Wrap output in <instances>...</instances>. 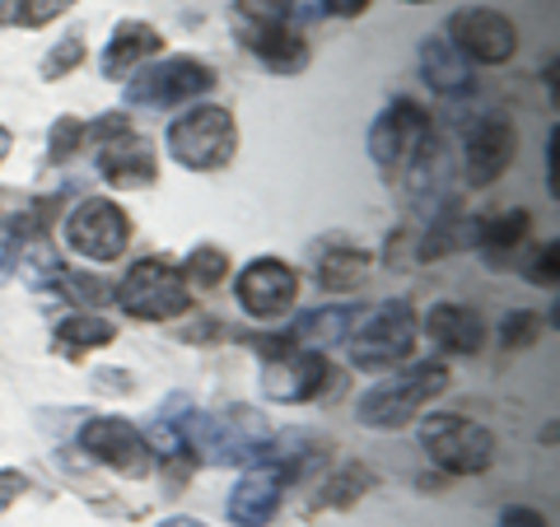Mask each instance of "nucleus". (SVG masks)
Segmentation results:
<instances>
[{
  "mask_svg": "<svg viewBox=\"0 0 560 527\" xmlns=\"http://www.w3.org/2000/svg\"><path fill=\"white\" fill-rule=\"evenodd\" d=\"M444 388H448V368L440 360H425V364L407 368V374L370 388L360 397L355 415H360V425H370V430H401V425H411V420L425 411V401L440 397Z\"/></svg>",
  "mask_w": 560,
  "mask_h": 527,
  "instance_id": "1",
  "label": "nucleus"
},
{
  "mask_svg": "<svg viewBox=\"0 0 560 527\" xmlns=\"http://www.w3.org/2000/svg\"><path fill=\"white\" fill-rule=\"evenodd\" d=\"M238 150V127H234V113L230 108H191L168 127V154L191 173H215L234 160Z\"/></svg>",
  "mask_w": 560,
  "mask_h": 527,
  "instance_id": "2",
  "label": "nucleus"
},
{
  "mask_svg": "<svg viewBox=\"0 0 560 527\" xmlns=\"http://www.w3.org/2000/svg\"><path fill=\"white\" fill-rule=\"evenodd\" d=\"M267 420H261L253 407H224L215 415H191L183 430V444L197 448L201 462H243L257 458V448L267 444Z\"/></svg>",
  "mask_w": 560,
  "mask_h": 527,
  "instance_id": "3",
  "label": "nucleus"
},
{
  "mask_svg": "<svg viewBox=\"0 0 560 527\" xmlns=\"http://www.w3.org/2000/svg\"><path fill=\"white\" fill-rule=\"evenodd\" d=\"M117 304L140 323H168V318H178V313H187L191 290H187V280H183V271L173 267V261L145 257V261H136V267L121 276Z\"/></svg>",
  "mask_w": 560,
  "mask_h": 527,
  "instance_id": "4",
  "label": "nucleus"
},
{
  "mask_svg": "<svg viewBox=\"0 0 560 527\" xmlns=\"http://www.w3.org/2000/svg\"><path fill=\"white\" fill-rule=\"evenodd\" d=\"M420 444H425L430 458L444 471H453V477H477V471L495 462V438H490V430H481L477 420H463L453 411L430 415L425 425H420Z\"/></svg>",
  "mask_w": 560,
  "mask_h": 527,
  "instance_id": "5",
  "label": "nucleus"
},
{
  "mask_svg": "<svg viewBox=\"0 0 560 527\" xmlns=\"http://www.w3.org/2000/svg\"><path fill=\"white\" fill-rule=\"evenodd\" d=\"M257 346L267 350V368H261V393L280 407H300V401H313L318 393H327L331 383V364L318 355V350L304 346H267L257 337Z\"/></svg>",
  "mask_w": 560,
  "mask_h": 527,
  "instance_id": "6",
  "label": "nucleus"
},
{
  "mask_svg": "<svg viewBox=\"0 0 560 527\" xmlns=\"http://www.w3.org/2000/svg\"><path fill=\"white\" fill-rule=\"evenodd\" d=\"M215 90V70L197 57H168L160 66L140 70V75L127 84V103L136 108H178V103H191Z\"/></svg>",
  "mask_w": 560,
  "mask_h": 527,
  "instance_id": "7",
  "label": "nucleus"
},
{
  "mask_svg": "<svg viewBox=\"0 0 560 527\" xmlns=\"http://www.w3.org/2000/svg\"><path fill=\"white\" fill-rule=\"evenodd\" d=\"M66 243L84 261H117L121 253H127V243H131V220H127V210H121L117 201L90 197V201H80L75 210H70Z\"/></svg>",
  "mask_w": 560,
  "mask_h": 527,
  "instance_id": "8",
  "label": "nucleus"
},
{
  "mask_svg": "<svg viewBox=\"0 0 560 527\" xmlns=\"http://www.w3.org/2000/svg\"><path fill=\"white\" fill-rule=\"evenodd\" d=\"M416 346V313L407 298L378 304L370 318L355 327V364L360 368H393L397 360H407Z\"/></svg>",
  "mask_w": 560,
  "mask_h": 527,
  "instance_id": "9",
  "label": "nucleus"
},
{
  "mask_svg": "<svg viewBox=\"0 0 560 527\" xmlns=\"http://www.w3.org/2000/svg\"><path fill=\"white\" fill-rule=\"evenodd\" d=\"M80 444L94 462L121 471V477H145L154 467V448L145 444L131 420H117V415H98V420H84L80 425Z\"/></svg>",
  "mask_w": 560,
  "mask_h": 527,
  "instance_id": "10",
  "label": "nucleus"
},
{
  "mask_svg": "<svg viewBox=\"0 0 560 527\" xmlns=\"http://www.w3.org/2000/svg\"><path fill=\"white\" fill-rule=\"evenodd\" d=\"M234 294L248 318L257 323H276L294 308V294H300V276H294L280 257H257L243 267V276L234 280Z\"/></svg>",
  "mask_w": 560,
  "mask_h": 527,
  "instance_id": "11",
  "label": "nucleus"
},
{
  "mask_svg": "<svg viewBox=\"0 0 560 527\" xmlns=\"http://www.w3.org/2000/svg\"><path fill=\"white\" fill-rule=\"evenodd\" d=\"M514 150H518V136H514V121L500 117V113H486L471 121V131L463 140V178L467 187H490L495 178H504V168L514 164Z\"/></svg>",
  "mask_w": 560,
  "mask_h": 527,
  "instance_id": "12",
  "label": "nucleus"
},
{
  "mask_svg": "<svg viewBox=\"0 0 560 527\" xmlns=\"http://www.w3.org/2000/svg\"><path fill=\"white\" fill-rule=\"evenodd\" d=\"M448 33H453L448 43L458 47L467 61H477V66H500V61H510L514 47H518L514 20H504L500 10H486V5L458 10V14L448 20Z\"/></svg>",
  "mask_w": 560,
  "mask_h": 527,
  "instance_id": "13",
  "label": "nucleus"
},
{
  "mask_svg": "<svg viewBox=\"0 0 560 527\" xmlns=\"http://www.w3.org/2000/svg\"><path fill=\"white\" fill-rule=\"evenodd\" d=\"M425 140H430V113L411 98H397L370 127V154L378 168H397V164H407L411 154L425 150Z\"/></svg>",
  "mask_w": 560,
  "mask_h": 527,
  "instance_id": "14",
  "label": "nucleus"
},
{
  "mask_svg": "<svg viewBox=\"0 0 560 527\" xmlns=\"http://www.w3.org/2000/svg\"><path fill=\"white\" fill-rule=\"evenodd\" d=\"M94 145H98V173L113 187H150L160 178V160H154V150L145 140L131 136V127L117 136H103Z\"/></svg>",
  "mask_w": 560,
  "mask_h": 527,
  "instance_id": "15",
  "label": "nucleus"
},
{
  "mask_svg": "<svg viewBox=\"0 0 560 527\" xmlns=\"http://www.w3.org/2000/svg\"><path fill=\"white\" fill-rule=\"evenodd\" d=\"M160 47H164V33L154 28V24H145V20L117 24L108 47H103V57H98L103 80H127V75H136L140 61H150Z\"/></svg>",
  "mask_w": 560,
  "mask_h": 527,
  "instance_id": "16",
  "label": "nucleus"
},
{
  "mask_svg": "<svg viewBox=\"0 0 560 527\" xmlns=\"http://www.w3.org/2000/svg\"><path fill=\"white\" fill-rule=\"evenodd\" d=\"M248 47L257 51V61L271 75H300L308 66V43L304 33H294L290 24H248Z\"/></svg>",
  "mask_w": 560,
  "mask_h": 527,
  "instance_id": "17",
  "label": "nucleus"
},
{
  "mask_svg": "<svg viewBox=\"0 0 560 527\" xmlns=\"http://www.w3.org/2000/svg\"><path fill=\"white\" fill-rule=\"evenodd\" d=\"M280 490H285V481H280L271 467L248 471V477L230 490V518L238 527H267L280 508Z\"/></svg>",
  "mask_w": 560,
  "mask_h": 527,
  "instance_id": "18",
  "label": "nucleus"
},
{
  "mask_svg": "<svg viewBox=\"0 0 560 527\" xmlns=\"http://www.w3.org/2000/svg\"><path fill=\"white\" fill-rule=\"evenodd\" d=\"M425 331L434 346L453 350V355H477L481 341H486V323L477 308H463V304H434L425 313Z\"/></svg>",
  "mask_w": 560,
  "mask_h": 527,
  "instance_id": "19",
  "label": "nucleus"
},
{
  "mask_svg": "<svg viewBox=\"0 0 560 527\" xmlns=\"http://www.w3.org/2000/svg\"><path fill=\"white\" fill-rule=\"evenodd\" d=\"M420 70H425V84H434L440 94H463L471 90V70L467 57L448 38H425L420 43Z\"/></svg>",
  "mask_w": 560,
  "mask_h": 527,
  "instance_id": "20",
  "label": "nucleus"
},
{
  "mask_svg": "<svg viewBox=\"0 0 560 527\" xmlns=\"http://www.w3.org/2000/svg\"><path fill=\"white\" fill-rule=\"evenodd\" d=\"M360 327V308H318V313H304L294 323V341H304V350H318V346H341L350 341V331Z\"/></svg>",
  "mask_w": 560,
  "mask_h": 527,
  "instance_id": "21",
  "label": "nucleus"
},
{
  "mask_svg": "<svg viewBox=\"0 0 560 527\" xmlns=\"http://www.w3.org/2000/svg\"><path fill=\"white\" fill-rule=\"evenodd\" d=\"M57 341L66 355H84V350H103V346H113L117 341V327L108 318H98V313H75V318H66L57 327Z\"/></svg>",
  "mask_w": 560,
  "mask_h": 527,
  "instance_id": "22",
  "label": "nucleus"
},
{
  "mask_svg": "<svg viewBox=\"0 0 560 527\" xmlns=\"http://www.w3.org/2000/svg\"><path fill=\"white\" fill-rule=\"evenodd\" d=\"M364 271H370V257L355 253V248H337V253H327L323 257V267H318V285L327 294H350L364 280Z\"/></svg>",
  "mask_w": 560,
  "mask_h": 527,
  "instance_id": "23",
  "label": "nucleus"
},
{
  "mask_svg": "<svg viewBox=\"0 0 560 527\" xmlns=\"http://www.w3.org/2000/svg\"><path fill=\"white\" fill-rule=\"evenodd\" d=\"M523 230H528V210H510V215L486 220L481 230H477V243H481V253H486L490 261H500V257L523 238Z\"/></svg>",
  "mask_w": 560,
  "mask_h": 527,
  "instance_id": "24",
  "label": "nucleus"
},
{
  "mask_svg": "<svg viewBox=\"0 0 560 527\" xmlns=\"http://www.w3.org/2000/svg\"><path fill=\"white\" fill-rule=\"evenodd\" d=\"M75 0H0V24H20V28H43L57 14H66Z\"/></svg>",
  "mask_w": 560,
  "mask_h": 527,
  "instance_id": "25",
  "label": "nucleus"
},
{
  "mask_svg": "<svg viewBox=\"0 0 560 527\" xmlns=\"http://www.w3.org/2000/svg\"><path fill=\"white\" fill-rule=\"evenodd\" d=\"M224 267H230V257H224L220 248H191L187 267H178V271H183L187 285H197V290H215L220 280H224Z\"/></svg>",
  "mask_w": 560,
  "mask_h": 527,
  "instance_id": "26",
  "label": "nucleus"
},
{
  "mask_svg": "<svg viewBox=\"0 0 560 527\" xmlns=\"http://www.w3.org/2000/svg\"><path fill=\"white\" fill-rule=\"evenodd\" d=\"M370 481H374V477H370L364 467H346L341 477H331V481H327V495H323L318 504H327V508H331V504H350V500H360V495H364V485H370Z\"/></svg>",
  "mask_w": 560,
  "mask_h": 527,
  "instance_id": "27",
  "label": "nucleus"
},
{
  "mask_svg": "<svg viewBox=\"0 0 560 527\" xmlns=\"http://www.w3.org/2000/svg\"><path fill=\"white\" fill-rule=\"evenodd\" d=\"M57 285L70 294V304H103L108 298V285L98 276H80V271H61Z\"/></svg>",
  "mask_w": 560,
  "mask_h": 527,
  "instance_id": "28",
  "label": "nucleus"
},
{
  "mask_svg": "<svg viewBox=\"0 0 560 527\" xmlns=\"http://www.w3.org/2000/svg\"><path fill=\"white\" fill-rule=\"evenodd\" d=\"M80 145H84V121L57 117V127H51V160H70V154H80Z\"/></svg>",
  "mask_w": 560,
  "mask_h": 527,
  "instance_id": "29",
  "label": "nucleus"
},
{
  "mask_svg": "<svg viewBox=\"0 0 560 527\" xmlns=\"http://www.w3.org/2000/svg\"><path fill=\"white\" fill-rule=\"evenodd\" d=\"M84 61V43L80 38H66L61 47H51L47 57H43V75L47 80H61V75H70V70H75Z\"/></svg>",
  "mask_w": 560,
  "mask_h": 527,
  "instance_id": "30",
  "label": "nucleus"
},
{
  "mask_svg": "<svg viewBox=\"0 0 560 527\" xmlns=\"http://www.w3.org/2000/svg\"><path fill=\"white\" fill-rule=\"evenodd\" d=\"M537 331H541V323H537V313H510V318L500 323V341L504 346H533L537 341Z\"/></svg>",
  "mask_w": 560,
  "mask_h": 527,
  "instance_id": "31",
  "label": "nucleus"
},
{
  "mask_svg": "<svg viewBox=\"0 0 560 527\" xmlns=\"http://www.w3.org/2000/svg\"><path fill=\"white\" fill-rule=\"evenodd\" d=\"M556 257H560V243L551 238L547 248H541V253L533 257V271H528L533 285H556Z\"/></svg>",
  "mask_w": 560,
  "mask_h": 527,
  "instance_id": "32",
  "label": "nucleus"
},
{
  "mask_svg": "<svg viewBox=\"0 0 560 527\" xmlns=\"http://www.w3.org/2000/svg\"><path fill=\"white\" fill-rule=\"evenodd\" d=\"M24 490H28L24 471H14V467H5V471H0V514H5V508H10L14 500L24 495Z\"/></svg>",
  "mask_w": 560,
  "mask_h": 527,
  "instance_id": "33",
  "label": "nucleus"
},
{
  "mask_svg": "<svg viewBox=\"0 0 560 527\" xmlns=\"http://www.w3.org/2000/svg\"><path fill=\"white\" fill-rule=\"evenodd\" d=\"M495 527H547V518H541L537 508H523V504H518V508H504Z\"/></svg>",
  "mask_w": 560,
  "mask_h": 527,
  "instance_id": "34",
  "label": "nucleus"
},
{
  "mask_svg": "<svg viewBox=\"0 0 560 527\" xmlns=\"http://www.w3.org/2000/svg\"><path fill=\"white\" fill-rule=\"evenodd\" d=\"M318 10L337 14V20H355V14H364V10H370V0H323Z\"/></svg>",
  "mask_w": 560,
  "mask_h": 527,
  "instance_id": "35",
  "label": "nucleus"
},
{
  "mask_svg": "<svg viewBox=\"0 0 560 527\" xmlns=\"http://www.w3.org/2000/svg\"><path fill=\"white\" fill-rule=\"evenodd\" d=\"M556 145H560V131L551 127V136H547V191H551V197H556V191H560V160H556Z\"/></svg>",
  "mask_w": 560,
  "mask_h": 527,
  "instance_id": "36",
  "label": "nucleus"
},
{
  "mask_svg": "<svg viewBox=\"0 0 560 527\" xmlns=\"http://www.w3.org/2000/svg\"><path fill=\"white\" fill-rule=\"evenodd\" d=\"M160 527H206V523H197V518H164Z\"/></svg>",
  "mask_w": 560,
  "mask_h": 527,
  "instance_id": "37",
  "label": "nucleus"
},
{
  "mask_svg": "<svg viewBox=\"0 0 560 527\" xmlns=\"http://www.w3.org/2000/svg\"><path fill=\"white\" fill-rule=\"evenodd\" d=\"M10 145H14V136H10V127H0V160L10 154Z\"/></svg>",
  "mask_w": 560,
  "mask_h": 527,
  "instance_id": "38",
  "label": "nucleus"
},
{
  "mask_svg": "<svg viewBox=\"0 0 560 527\" xmlns=\"http://www.w3.org/2000/svg\"><path fill=\"white\" fill-rule=\"evenodd\" d=\"M407 5H425V0H407Z\"/></svg>",
  "mask_w": 560,
  "mask_h": 527,
  "instance_id": "39",
  "label": "nucleus"
}]
</instances>
